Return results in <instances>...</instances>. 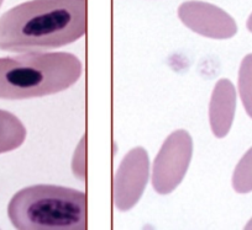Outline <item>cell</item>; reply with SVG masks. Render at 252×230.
I'll return each mask as SVG.
<instances>
[{"label": "cell", "mask_w": 252, "mask_h": 230, "mask_svg": "<svg viewBox=\"0 0 252 230\" xmlns=\"http://www.w3.org/2000/svg\"><path fill=\"white\" fill-rule=\"evenodd\" d=\"M193 156V138L177 129L166 138L152 165L151 183L158 195L173 192L186 178Z\"/></svg>", "instance_id": "obj_4"}, {"label": "cell", "mask_w": 252, "mask_h": 230, "mask_svg": "<svg viewBox=\"0 0 252 230\" xmlns=\"http://www.w3.org/2000/svg\"><path fill=\"white\" fill-rule=\"evenodd\" d=\"M8 217L21 230H84L87 196L62 186H29L13 196Z\"/></svg>", "instance_id": "obj_3"}, {"label": "cell", "mask_w": 252, "mask_h": 230, "mask_svg": "<svg viewBox=\"0 0 252 230\" xmlns=\"http://www.w3.org/2000/svg\"><path fill=\"white\" fill-rule=\"evenodd\" d=\"M26 135L28 130L25 126L14 113L0 110V154L20 148Z\"/></svg>", "instance_id": "obj_8"}, {"label": "cell", "mask_w": 252, "mask_h": 230, "mask_svg": "<svg viewBox=\"0 0 252 230\" xmlns=\"http://www.w3.org/2000/svg\"><path fill=\"white\" fill-rule=\"evenodd\" d=\"M245 228H246V229H251L252 230V218L249 220V222H247V224L245 225Z\"/></svg>", "instance_id": "obj_13"}, {"label": "cell", "mask_w": 252, "mask_h": 230, "mask_svg": "<svg viewBox=\"0 0 252 230\" xmlns=\"http://www.w3.org/2000/svg\"><path fill=\"white\" fill-rule=\"evenodd\" d=\"M236 89L229 79H220L215 84L209 103V123L217 138L229 134L236 112Z\"/></svg>", "instance_id": "obj_7"}, {"label": "cell", "mask_w": 252, "mask_h": 230, "mask_svg": "<svg viewBox=\"0 0 252 230\" xmlns=\"http://www.w3.org/2000/svg\"><path fill=\"white\" fill-rule=\"evenodd\" d=\"M72 173L79 180L84 181L87 176V148L86 137H82L74 150L73 158H72Z\"/></svg>", "instance_id": "obj_11"}, {"label": "cell", "mask_w": 252, "mask_h": 230, "mask_svg": "<svg viewBox=\"0 0 252 230\" xmlns=\"http://www.w3.org/2000/svg\"><path fill=\"white\" fill-rule=\"evenodd\" d=\"M231 185L235 192L246 195L252 192V147L245 153L232 174Z\"/></svg>", "instance_id": "obj_10"}, {"label": "cell", "mask_w": 252, "mask_h": 230, "mask_svg": "<svg viewBox=\"0 0 252 230\" xmlns=\"http://www.w3.org/2000/svg\"><path fill=\"white\" fill-rule=\"evenodd\" d=\"M177 14L186 27L203 37L229 40L237 32V24L234 18L221 8L207 1H184L179 5Z\"/></svg>", "instance_id": "obj_6"}, {"label": "cell", "mask_w": 252, "mask_h": 230, "mask_svg": "<svg viewBox=\"0 0 252 230\" xmlns=\"http://www.w3.org/2000/svg\"><path fill=\"white\" fill-rule=\"evenodd\" d=\"M150 178V158L146 149L136 147L123 158L113 180V202L120 212L139 203Z\"/></svg>", "instance_id": "obj_5"}, {"label": "cell", "mask_w": 252, "mask_h": 230, "mask_svg": "<svg viewBox=\"0 0 252 230\" xmlns=\"http://www.w3.org/2000/svg\"><path fill=\"white\" fill-rule=\"evenodd\" d=\"M87 0H30L0 16V51L32 52L86 35Z\"/></svg>", "instance_id": "obj_1"}, {"label": "cell", "mask_w": 252, "mask_h": 230, "mask_svg": "<svg viewBox=\"0 0 252 230\" xmlns=\"http://www.w3.org/2000/svg\"><path fill=\"white\" fill-rule=\"evenodd\" d=\"M246 27L247 30L250 31V32L252 33V14L249 16V19H247V23H246Z\"/></svg>", "instance_id": "obj_12"}, {"label": "cell", "mask_w": 252, "mask_h": 230, "mask_svg": "<svg viewBox=\"0 0 252 230\" xmlns=\"http://www.w3.org/2000/svg\"><path fill=\"white\" fill-rule=\"evenodd\" d=\"M237 90L247 116L252 118V53L245 55L240 64Z\"/></svg>", "instance_id": "obj_9"}, {"label": "cell", "mask_w": 252, "mask_h": 230, "mask_svg": "<svg viewBox=\"0 0 252 230\" xmlns=\"http://www.w3.org/2000/svg\"><path fill=\"white\" fill-rule=\"evenodd\" d=\"M83 65L67 52L32 51L0 58V99L24 100L67 90L79 80Z\"/></svg>", "instance_id": "obj_2"}, {"label": "cell", "mask_w": 252, "mask_h": 230, "mask_svg": "<svg viewBox=\"0 0 252 230\" xmlns=\"http://www.w3.org/2000/svg\"><path fill=\"white\" fill-rule=\"evenodd\" d=\"M3 3H4V0H0V8H1V5H3Z\"/></svg>", "instance_id": "obj_14"}]
</instances>
